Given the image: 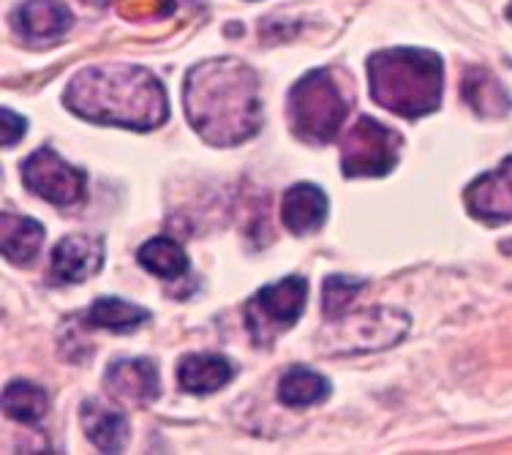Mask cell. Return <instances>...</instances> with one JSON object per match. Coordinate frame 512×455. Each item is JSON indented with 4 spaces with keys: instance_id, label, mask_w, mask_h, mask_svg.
I'll use <instances>...</instances> for the list:
<instances>
[{
    "instance_id": "44dd1931",
    "label": "cell",
    "mask_w": 512,
    "mask_h": 455,
    "mask_svg": "<svg viewBox=\"0 0 512 455\" xmlns=\"http://www.w3.org/2000/svg\"><path fill=\"white\" fill-rule=\"evenodd\" d=\"M365 289L363 278L352 276H330L322 287V311L327 319H341L346 308L352 306V300Z\"/></svg>"
},
{
    "instance_id": "9a60e30c",
    "label": "cell",
    "mask_w": 512,
    "mask_h": 455,
    "mask_svg": "<svg viewBox=\"0 0 512 455\" xmlns=\"http://www.w3.org/2000/svg\"><path fill=\"white\" fill-rule=\"evenodd\" d=\"M82 426L101 453H123L128 442V420L120 409L101 401H88L82 404Z\"/></svg>"
},
{
    "instance_id": "7a4b0ae2",
    "label": "cell",
    "mask_w": 512,
    "mask_h": 455,
    "mask_svg": "<svg viewBox=\"0 0 512 455\" xmlns=\"http://www.w3.org/2000/svg\"><path fill=\"white\" fill-rule=\"evenodd\" d=\"M63 104L90 123L131 131L158 129L169 118L167 90L156 74L142 66L107 63L74 74Z\"/></svg>"
},
{
    "instance_id": "52a82bcc",
    "label": "cell",
    "mask_w": 512,
    "mask_h": 455,
    "mask_svg": "<svg viewBox=\"0 0 512 455\" xmlns=\"http://www.w3.org/2000/svg\"><path fill=\"white\" fill-rule=\"evenodd\" d=\"M22 183L30 194H36L44 202L58 205V208H71L85 197L88 175L60 159L52 148H39L22 164Z\"/></svg>"
},
{
    "instance_id": "6da1fadb",
    "label": "cell",
    "mask_w": 512,
    "mask_h": 455,
    "mask_svg": "<svg viewBox=\"0 0 512 455\" xmlns=\"http://www.w3.org/2000/svg\"><path fill=\"white\" fill-rule=\"evenodd\" d=\"M183 104L191 129L216 148H235L262 129L259 77L237 58L202 60L188 71Z\"/></svg>"
},
{
    "instance_id": "5b68a950",
    "label": "cell",
    "mask_w": 512,
    "mask_h": 455,
    "mask_svg": "<svg viewBox=\"0 0 512 455\" xmlns=\"http://www.w3.org/2000/svg\"><path fill=\"white\" fill-rule=\"evenodd\" d=\"M398 156H401L398 131L387 129L374 118H360L346 131L341 145V172L344 178H382L393 172Z\"/></svg>"
},
{
    "instance_id": "ac0fdd59",
    "label": "cell",
    "mask_w": 512,
    "mask_h": 455,
    "mask_svg": "<svg viewBox=\"0 0 512 455\" xmlns=\"http://www.w3.org/2000/svg\"><path fill=\"white\" fill-rule=\"evenodd\" d=\"M150 319L148 308H139L120 297H99L88 311V322L93 327H104L112 333H131Z\"/></svg>"
},
{
    "instance_id": "4fadbf2b",
    "label": "cell",
    "mask_w": 512,
    "mask_h": 455,
    "mask_svg": "<svg viewBox=\"0 0 512 455\" xmlns=\"http://www.w3.org/2000/svg\"><path fill=\"white\" fill-rule=\"evenodd\" d=\"M71 28V11L60 0H28L17 11V30L28 41H55Z\"/></svg>"
},
{
    "instance_id": "5bb4252c",
    "label": "cell",
    "mask_w": 512,
    "mask_h": 455,
    "mask_svg": "<svg viewBox=\"0 0 512 455\" xmlns=\"http://www.w3.org/2000/svg\"><path fill=\"white\" fill-rule=\"evenodd\" d=\"M235 376V368L224 355H186L178 366V382L186 393L207 396L216 393Z\"/></svg>"
},
{
    "instance_id": "277c9868",
    "label": "cell",
    "mask_w": 512,
    "mask_h": 455,
    "mask_svg": "<svg viewBox=\"0 0 512 455\" xmlns=\"http://www.w3.org/2000/svg\"><path fill=\"white\" fill-rule=\"evenodd\" d=\"M349 101L333 71L316 69L289 90V126L308 145H327L344 129Z\"/></svg>"
},
{
    "instance_id": "30bf717a",
    "label": "cell",
    "mask_w": 512,
    "mask_h": 455,
    "mask_svg": "<svg viewBox=\"0 0 512 455\" xmlns=\"http://www.w3.org/2000/svg\"><path fill=\"white\" fill-rule=\"evenodd\" d=\"M107 385L123 401H134V404H153L161 393V379H158V368L153 360H115L107 368Z\"/></svg>"
},
{
    "instance_id": "e0dca14e",
    "label": "cell",
    "mask_w": 512,
    "mask_h": 455,
    "mask_svg": "<svg viewBox=\"0 0 512 455\" xmlns=\"http://www.w3.org/2000/svg\"><path fill=\"white\" fill-rule=\"evenodd\" d=\"M327 396H330V382L322 374L311 371V368H289L281 376V382H278V398H281V404L292 406V409L319 404Z\"/></svg>"
},
{
    "instance_id": "8992f818",
    "label": "cell",
    "mask_w": 512,
    "mask_h": 455,
    "mask_svg": "<svg viewBox=\"0 0 512 455\" xmlns=\"http://www.w3.org/2000/svg\"><path fill=\"white\" fill-rule=\"evenodd\" d=\"M308 281L303 276H286L256 292L246 306V325L254 341L270 344L278 333L295 325L306 308Z\"/></svg>"
},
{
    "instance_id": "9c48e42d",
    "label": "cell",
    "mask_w": 512,
    "mask_h": 455,
    "mask_svg": "<svg viewBox=\"0 0 512 455\" xmlns=\"http://www.w3.org/2000/svg\"><path fill=\"white\" fill-rule=\"evenodd\" d=\"M104 265V240L99 235H66L52 251V276L63 284H82Z\"/></svg>"
},
{
    "instance_id": "d6986e66",
    "label": "cell",
    "mask_w": 512,
    "mask_h": 455,
    "mask_svg": "<svg viewBox=\"0 0 512 455\" xmlns=\"http://www.w3.org/2000/svg\"><path fill=\"white\" fill-rule=\"evenodd\" d=\"M47 409H50L47 393L39 385L28 382V379H17V382H11L3 390V412L11 420H17V423L33 426V423H39L41 417L47 415Z\"/></svg>"
},
{
    "instance_id": "2e32d148",
    "label": "cell",
    "mask_w": 512,
    "mask_h": 455,
    "mask_svg": "<svg viewBox=\"0 0 512 455\" xmlns=\"http://www.w3.org/2000/svg\"><path fill=\"white\" fill-rule=\"evenodd\" d=\"M463 99L480 118H504L510 112V93L502 88V82L491 77L488 71L472 69L463 80Z\"/></svg>"
},
{
    "instance_id": "7c38bea8",
    "label": "cell",
    "mask_w": 512,
    "mask_h": 455,
    "mask_svg": "<svg viewBox=\"0 0 512 455\" xmlns=\"http://www.w3.org/2000/svg\"><path fill=\"white\" fill-rule=\"evenodd\" d=\"M44 246V227L36 218L3 213L0 216V248L11 265H30Z\"/></svg>"
},
{
    "instance_id": "7402d4cb",
    "label": "cell",
    "mask_w": 512,
    "mask_h": 455,
    "mask_svg": "<svg viewBox=\"0 0 512 455\" xmlns=\"http://www.w3.org/2000/svg\"><path fill=\"white\" fill-rule=\"evenodd\" d=\"M25 131H28V120L17 115V112H11L9 107L0 109V139H3V148L17 145L25 137Z\"/></svg>"
},
{
    "instance_id": "603a6c76",
    "label": "cell",
    "mask_w": 512,
    "mask_h": 455,
    "mask_svg": "<svg viewBox=\"0 0 512 455\" xmlns=\"http://www.w3.org/2000/svg\"><path fill=\"white\" fill-rule=\"evenodd\" d=\"M507 17H510V20H512V3H510V9H507Z\"/></svg>"
},
{
    "instance_id": "3957f363",
    "label": "cell",
    "mask_w": 512,
    "mask_h": 455,
    "mask_svg": "<svg viewBox=\"0 0 512 455\" xmlns=\"http://www.w3.org/2000/svg\"><path fill=\"white\" fill-rule=\"evenodd\" d=\"M371 99L393 115L417 120L439 109L444 71L436 52L395 47L374 52L368 63Z\"/></svg>"
},
{
    "instance_id": "ffe728a7",
    "label": "cell",
    "mask_w": 512,
    "mask_h": 455,
    "mask_svg": "<svg viewBox=\"0 0 512 455\" xmlns=\"http://www.w3.org/2000/svg\"><path fill=\"white\" fill-rule=\"evenodd\" d=\"M139 265L158 278H180L188 270V257L178 240L153 238L139 248Z\"/></svg>"
},
{
    "instance_id": "8fae6325",
    "label": "cell",
    "mask_w": 512,
    "mask_h": 455,
    "mask_svg": "<svg viewBox=\"0 0 512 455\" xmlns=\"http://www.w3.org/2000/svg\"><path fill=\"white\" fill-rule=\"evenodd\" d=\"M281 221L295 235H311L327 221L325 191L314 183H295L281 199Z\"/></svg>"
},
{
    "instance_id": "ba28073f",
    "label": "cell",
    "mask_w": 512,
    "mask_h": 455,
    "mask_svg": "<svg viewBox=\"0 0 512 455\" xmlns=\"http://www.w3.org/2000/svg\"><path fill=\"white\" fill-rule=\"evenodd\" d=\"M463 202L466 210L483 224L499 227L512 221V156L469 183L463 191Z\"/></svg>"
}]
</instances>
